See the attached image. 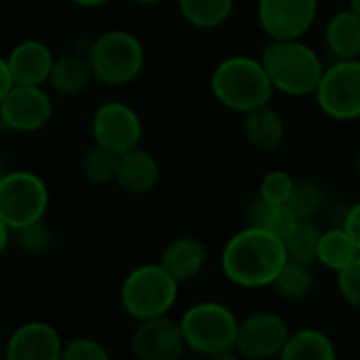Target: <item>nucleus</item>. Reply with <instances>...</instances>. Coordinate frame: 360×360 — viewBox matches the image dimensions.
<instances>
[{"instance_id": "obj_1", "label": "nucleus", "mask_w": 360, "mask_h": 360, "mask_svg": "<svg viewBox=\"0 0 360 360\" xmlns=\"http://www.w3.org/2000/svg\"><path fill=\"white\" fill-rule=\"evenodd\" d=\"M287 262L283 238L247 226L236 232L221 251V270L226 278L243 289L270 287Z\"/></svg>"}, {"instance_id": "obj_2", "label": "nucleus", "mask_w": 360, "mask_h": 360, "mask_svg": "<svg viewBox=\"0 0 360 360\" xmlns=\"http://www.w3.org/2000/svg\"><path fill=\"white\" fill-rule=\"evenodd\" d=\"M211 91L215 99L230 112L247 114L268 105L274 86L262 59L249 55H232L217 63L211 74Z\"/></svg>"}, {"instance_id": "obj_3", "label": "nucleus", "mask_w": 360, "mask_h": 360, "mask_svg": "<svg viewBox=\"0 0 360 360\" xmlns=\"http://www.w3.org/2000/svg\"><path fill=\"white\" fill-rule=\"evenodd\" d=\"M259 59L268 72L274 91L291 97L314 95L325 70L316 51L300 38L272 40L264 49Z\"/></svg>"}, {"instance_id": "obj_4", "label": "nucleus", "mask_w": 360, "mask_h": 360, "mask_svg": "<svg viewBox=\"0 0 360 360\" xmlns=\"http://www.w3.org/2000/svg\"><path fill=\"white\" fill-rule=\"evenodd\" d=\"M238 323L236 314L219 302H198L179 321L186 348L211 359H230L236 354Z\"/></svg>"}, {"instance_id": "obj_5", "label": "nucleus", "mask_w": 360, "mask_h": 360, "mask_svg": "<svg viewBox=\"0 0 360 360\" xmlns=\"http://www.w3.org/2000/svg\"><path fill=\"white\" fill-rule=\"evenodd\" d=\"M177 295L179 283L160 264L133 268L120 285V306L135 321L169 314Z\"/></svg>"}, {"instance_id": "obj_6", "label": "nucleus", "mask_w": 360, "mask_h": 360, "mask_svg": "<svg viewBox=\"0 0 360 360\" xmlns=\"http://www.w3.org/2000/svg\"><path fill=\"white\" fill-rule=\"evenodd\" d=\"M86 57L93 70V80L108 86H122L141 74L146 51L135 34L127 30H110L95 38Z\"/></svg>"}, {"instance_id": "obj_7", "label": "nucleus", "mask_w": 360, "mask_h": 360, "mask_svg": "<svg viewBox=\"0 0 360 360\" xmlns=\"http://www.w3.org/2000/svg\"><path fill=\"white\" fill-rule=\"evenodd\" d=\"M49 188L32 171H11L0 177V217L11 232L40 221L49 209Z\"/></svg>"}, {"instance_id": "obj_8", "label": "nucleus", "mask_w": 360, "mask_h": 360, "mask_svg": "<svg viewBox=\"0 0 360 360\" xmlns=\"http://www.w3.org/2000/svg\"><path fill=\"white\" fill-rule=\"evenodd\" d=\"M316 103L333 120L360 118V57L335 59L316 84Z\"/></svg>"}, {"instance_id": "obj_9", "label": "nucleus", "mask_w": 360, "mask_h": 360, "mask_svg": "<svg viewBox=\"0 0 360 360\" xmlns=\"http://www.w3.org/2000/svg\"><path fill=\"white\" fill-rule=\"evenodd\" d=\"M91 133L97 146L122 154L137 148L143 135V124L139 114L124 101L101 103L91 120Z\"/></svg>"}, {"instance_id": "obj_10", "label": "nucleus", "mask_w": 360, "mask_h": 360, "mask_svg": "<svg viewBox=\"0 0 360 360\" xmlns=\"http://www.w3.org/2000/svg\"><path fill=\"white\" fill-rule=\"evenodd\" d=\"M53 116L51 95L42 86L13 84L0 101V120L17 133H36L49 124Z\"/></svg>"}, {"instance_id": "obj_11", "label": "nucleus", "mask_w": 360, "mask_h": 360, "mask_svg": "<svg viewBox=\"0 0 360 360\" xmlns=\"http://www.w3.org/2000/svg\"><path fill=\"white\" fill-rule=\"evenodd\" d=\"M289 327L283 316L274 312H257L238 323L236 333V354L245 359H272L281 356Z\"/></svg>"}, {"instance_id": "obj_12", "label": "nucleus", "mask_w": 360, "mask_h": 360, "mask_svg": "<svg viewBox=\"0 0 360 360\" xmlns=\"http://www.w3.org/2000/svg\"><path fill=\"white\" fill-rule=\"evenodd\" d=\"M319 0H259L257 19L272 40L302 38L314 23Z\"/></svg>"}, {"instance_id": "obj_13", "label": "nucleus", "mask_w": 360, "mask_h": 360, "mask_svg": "<svg viewBox=\"0 0 360 360\" xmlns=\"http://www.w3.org/2000/svg\"><path fill=\"white\" fill-rule=\"evenodd\" d=\"M184 350L181 325L167 314L139 321L131 338V352L139 360H177Z\"/></svg>"}, {"instance_id": "obj_14", "label": "nucleus", "mask_w": 360, "mask_h": 360, "mask_svg": "<svg viewBox=\"0 0 360 360\" xmlns=\"http://www.w3.org/2000/svg\"><path fill=\"white\" fill-rule=\"evenodd\" d=\"M63 340L59 331L42 321L23 323L17 327L4 346L8 360H61Z\"/></svg>"}, {"instance_id": "obj_15", "label": "nucleus", "mask_w": 360, "mask_h": 360, "mask_svg": "<svg viewBox=\"0 0 360 360\" xmlns=\"http://www.w3.org/2000/svg\"><path fill=\"white\" fill-rule=\"evenodd\" d=\"M13 84H34L42 86L49 80L53 65V51L42 40H21L4 57Z\"/></svg>"}, {"instance_id": "obj_16", "label": "nucleus", "mask_w": 360, "mask_h": 360, "mask_svg": "<svg viewBox=\"0 0 360 360\" xmlns=\"http://www.w3.org/2000/svg\"><path fill=\"white\" fill-rule=\"evenodd\" d=\"M158 179H160V167L148 150H141L137 146L118 154L114 181L124 192L148 194L156 188Z\"/></svg>"}, {"instance_id": "obj_17", "label": "nucleus", "mask_w": 360, "mask_h": 360, "mask_svg": "<svg viewBox=\"0 0 360 360\" xmlns=\"http://www.w3.org/2000/svg\"><path fill=\"white\" fill-rule=\"evenodd\" d=\"M207 262V249L198 238L181 236L175 238L160 255V266L181 285L200 274Z\"/></svg>"}, {"instance_id": "obj_18", "label": "nucleus", "mask_w": 360, "mask_h": 360, "mask_svg": "<svg viewBox=\"0 0 360 360\" xmlns=\"http://www.w3.org/2000/svg\"><path fill=\"white\" fill-rule=\"evenodd\" d=\"M93 80V70L89 57L80 53H65L53 59L49 84L57 95L74 97L80 95Z\"/></svg>"}, {"instance_id": "obj_19", "label": "nucleus", "mask_w": 360, "mask_h": 360, "mask_svg": "<svg viewBox=\"0 0 360 360\" xmlns=\"http://www.w3.org/2000/svg\"><path fill=\"white\" fill-rule=\"evenodd\" d=\"M243 116H245V122H243L245 139L255 150L268 152V150H274L283 143L285 120L276 110H272L270 105H262V108H255Z\"/></svg>"}, {"instance_id": "obj_20", "label": "nucleus", "mask_w": 360, "mask_h": 360, "mask_svg": "<svg viewBox=\"0 0 360 360\" xmlns=\"http://www.w3.org/2000/svg\"><path fill=\"white\" fill-rule=\"evenodd\" d=\"M327 49L335 59H356L360 57V17L352 11L335 13L325 27Z\"/></svg>"}, {"instance_id": "obj_21", "label": "nucleus", "mask_w": 360, "mask_h": 360, "mask_svg": "<svg viewBox=\"0 0 360 360\" xmlns=\"http://www.w3.org/2000/svg\"><path fill=\"white\" fill-rule=\"evenodd\" d=\"M285 360H333L338 356L329 335L319 329H300L289 333L281 352Z\"/></svg>"}, {"instance_id": "obj_22", "label": "nucleus", "mask_w": 360, "mask_h": 360, "mask_svg": "<svg viewBox=\"0 0 360 360\" xmlns=\"http://www.w3.org/2000/svg\"><path fill=\"white\" fill-rule=\"evenodd\" d=\"M359 247L350 238V234L342 228H333L327 232H321L319 240V251H316V262L323 264L325 268L338 272L346 264H350L359 255Z\"/></svg>"}, {"instance_id": "obj_23", "label": "nucleus", "mask_w": 360, "mask_h": 360, "mask_svg": "<svg viewBox=\"0 0 360 360\" xmlns=\"http://www.w3.org/2000/svg\"><path fill=\"white\" fill-rule=\"evenodd\" d=\"M184 19L200 30H213L228 21L234 0H177Z\"/></svg>"}, {"instance_id": "obj_24", "label": "nucleus", "mask_w": 360, "mask_h": 360, "mask_svg": "<svg viewBox=\"0 0 360 360\" xmlns=\"http://www.w3.org/2000/svg\"><path fill=\"white\" fill-rule=\"evenodd\" d=\"M295 224H297V217L287 205L266 202L259 198L249 209V226L262 228L278 238H285Z\"/></svg>"}, {"instance_id": "obj_25", "label": "nucleus", "mask_w": 360, "mask_h": 360, "mask_svg": "<svg viewBox=\"0 0 360 360\" xmlns=\"http://www.w3.org/2000/svg\"><path fill=\"white\" fill-rule=\"evenodd\" d=\"M319 240H321V230L310 219H297V224L283 238L287 259L312 266L316 262Z\"/></svg>"}, {"instance_id": "obj_26", "label": "nucleus", "mask_w": 360, "mask_h": 360, "mask_svg": "<svg viewBox=\"0 0 360 360\" xmlns=\"http://www.w3.org/2000/svg\"><path fill=\"white\" fill-rule=\"evenodd\" d=\"M312 283L314 281H312V272H310L308 264H300V262L287 259L270 287L281 297L297 302V300H304L312 291Z\"/></svg>"}, {"instance_id": "obj_27", "label": "nucleus", "mask_w": 360, "mask_h": 360, "mask_svg": "<svg viewBox=\"0 0 360 360\" xmlns=\"http://www.w3.org/2000/svg\"><path fill=\"white\" fill-rule=\"evenodd\" d=\"M116 162H118V154L101 148L95 143V148H91L80 162V171L82 177L93 184V186H105L110 181H114L116 175Z\"/></svg>"}, {"instance_id": "obj_28", "label": "nucleus", "mask_w": 360, "mask_h": 360, "mask_svg": "<svg viewBox=\"0 0 360 360\" xmlns=\"http://www.w3.org/2000/svg\"><path fill=\"white\" fill-rule=\"evenodd\" d=\"M323 198H325L323 188L314 179H297L293 184L287 207L293 211L297 219H310L321 209Z\"/></svg>"}, {"instance_id": "obj_29", "label": "nucleus", "mask_w": 360, "mask_h": 360, "mask_svg": "<svg viewBox=\"0 0 360 360\" xmlns=\"http://www.w3.org/2000/svg\"><path fill=\"white\" fill-rule=\"evenodd\" d=\"M293 175L283 171V169H274L270 173H266V177L262 179L259 186V198L266 202H276V205H287L291 190H293Z\"/></svg>"}, {"instance_id": "obj_30", "label": "nucleus", "mask_w": 360, "mask_h": 360, "mask_svg": "<svg viewBox=\"0 0 360 360\" xmlns=\"http://www.w3.org/2000/svg\"><path fill=\"white\" fill-rule=\"evenodd\" d=\"M338 291L346 304L360 310V253L350 264L338 270Z\"/></svg>"}, {"instance_id": "obj_31", "label": "nucleus", "mask_w": 360, "mask_h": 360, "mask_svg": "<svg viewBox=\"0 0 360 360\" xmlns=\"http://www.w3.org/2000/svg\"><path fill=\"white\" fill-rule=\"evenodd\" d=\"M61 360H110V352L91 338H76L63 344Z\"/></svg>"}, {"instance_id": "obj_32", "label": "nucleus", "mask_w": 360, "mask_h": 360, "mask_svg": "<svg viewBox=\"0 0 360 360\" xmlns=\"http://www.w3.org/2000/svg\"><path fill=\"white\" fill-rule=\"evenodd\" d=\"M15 234H17L19 245L27 253H34L36 255V253H42L49 247V230L42 224V219L40 221H34L30 226H23L19 230H15Z\"/></svg>"}, {"instance_id": "obj_33", "label": "nucleus", "mask_w": 360, "mask_h": 360, "mask_svg": "<svg viewBox=\"0 0 360 360\" xmlns=\"http://www.w3.org/2000/svg\"><path fill=\"white\" fill-rule=\"evenodd\" d=\"M344 230L350 234V238L354 240V245L359 247L360 251V202L352 205L344 217Z\"/></svg>"}, {"instance_id": "obj_34", "label": "nucleus", "mask_w": 360, "mask_h": 360, "mask_svg": "<svg viewBox=\"0 0 360 360\" xmlns=\"http://www.w3.org/2000/svg\"><path fill=\"white\" fill-rule=\"evenodd\" d=\"M11 86H13V80H11L8 68H6V59L0 55V101H2V97L8 93Z\"/></svg>"}, {"instance_id": "obj_35", "label": "nucleus", "mask_w": 360, "mask_h": 360, "mask_svg": "<svg viewBox=\"0 0 360 360\" xmlns=\"http://www.w3.org/2000/svg\"><path fill=\"white\" fill-rule=\"evenodd\" d=\"M8 240H11V228H8V226H6V221L0 217V255L6 251Z\"/></svg>"}, {"instance_id": "obj_36", "label": "nucleus", "mask_w": 360, "mask_h": 360, "mask_svg": "<svg viewBox=\"0 0 360 360\" xmlns=\"http://www.w3.org/2000/svg\"><path fill=\"white\" fill-rule=\"evenodd\" d=\"M72 4H78V6H84V8H95V6H103L108 4L110 0H70Z\"/></svg>"}, {"instance_id": "obj_37", "label": "nucleus", "mask_w": 360, "mask_h": 360, "mask_svg": "<svg viewBox=\"0 0 360 360\" xmlns=\"http://www.w3.org/2000/svg\"><path fill=\"white\" fill-rule=\"evenodd\" d=\"M350 8L360 17V0H350Z\"/></svg>"}, {"instance_id": "obj_38", "label": "nucleus", "mask_w": 360, "mask_h": 360, "mask_svg": "<svg viewBox=\"0 0 360 360\" xmlns=\"http://www.w3.org/2000/svg\"><path fill=\"white\" fill-rule=\"evenodd\" d=\"M133 2H137V4H156L160 0H133Z\"/></svg>"}, {"instance_id": "obj_39", "label": "nucleus", "mask_w": 360, "mask_h": 360, "mask_svg": "<svg viewBox=\"0 0 360 360\" xmlns=\"http://www.w3.org/2000/svg\"><path fill=\"white\" fill-rule=\"evenodd\" d=\"M356 173H359V177H360V154H359V158H356Z\"/></svg>"}, {"instance_id": "obj_40", "label": "nucleus", "mask_w": 360, "mask_h": 360, "mask_svg": "<svg viewBox=\"0 0 360 360\" xmlns=\"http://www.w3.org/2000/svg\"><path fill=\"white\" fill-rule=\"evenodd\" d=\"M2 173H4V171H2V165H0V177H2Z\"/></svg>"}]
</instances>
